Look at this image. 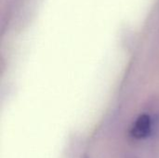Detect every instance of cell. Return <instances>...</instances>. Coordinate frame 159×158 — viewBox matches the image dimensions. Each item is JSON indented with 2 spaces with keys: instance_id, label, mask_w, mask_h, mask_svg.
Returning a JSON list of instances; mask_svg holds the SVG:
<instances>
[{
  "instance_id": "cell-1",
  "label": "cell",
  "mask_w": 159,
  "mask_h": 158,
  "mask_svg": "<svg viewBox=\"0 0 159 158\" xmlns=\"http://www.w3.org/2000/svg\"><path fill=\"white\" fill-rule=\"evenodd\" d=\"M153 129V120L148 115H140L134 122L130 134L133 138L141 140L147 138Z\"/></svg>"
}]
</instances>
